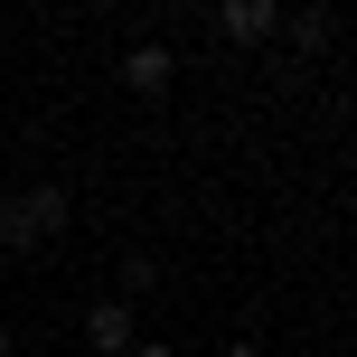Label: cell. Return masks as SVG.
Instances as JSON below:
<instances>
[{
	"label": "cell",
	"mask_w": 357,
	"mask_h": 357,
	"mask_svg": "<svg viewBox=\"0 0 357 357\" xmlns=\"http://www.w3.org/2000/svg\"><path fill=\"white\" fill-rule=\"evenodd\" d=\"M123 357H178V348H169V339H132Z\"/></svg>",
	"instance_id": "cell-7"
},
{
	"label": "cell",
	"mask_w": 357,
	"mask_h": 357,
	"mask_svg": "<svg viewBox=\"0 0 357 357\" xmlns=\"http://www.w3.org/2000/svg\"><path fill=\"white\" fill-rule=\"evenodd\" d=\"M0 357H19V339H10V329H0Z\"/></svg>",
	"instance_id": "cell-9"
},
{
	"label": "cell",
	"mask_w": 357,
	"mask_h": 357,
	"mask_svg": "<svg viewBox=\"0 0 357 357\" xmlns=\"http://www.w3.org/2000/svg\"><path fill=\"white\" fill-rule=\"evenodd\" d=\"M282 29H291V47H301V56L329 47V10H301V19H282Z\"/></svg>",
	"instance_id": "cell-6"
},
{
	"label": "cell",
	"mask_w": 357,
	"mask_h": 357,
	"mask_svg": "<svg viewBox=\"0 0 357 357\" xmlns=\"http://www.w3.org/2000/svg\"><path fill=\"white\" fill-rule=\"evenodd\" d=\"M169 75H178V56L160 47V38H142V47L123 56V85H132V94H151V104H160V94H169Z\"/></svg>",
	"instance_id": "cell-3"
},
{
	"label": "cell",
	"mask_w": 357,
	"mask_h": 357,
	"mask_svg": "<svg viewBox=\"0 0 357 357\" xmlns=\"http://www.w3.org/2000/svg\"><path fill=\"white\" fill-rule=\"evenodd\" d=\"M132 339H142V320H132V301H94V310H85V348L123 357Z\"/></svg>",
	"instance_id": "cell-4"
},
{
	"label": "cell",
	"mask_w": 357,
	"mask_h": 357,
	"mask_svg": "<svg viewBox=\"0 0 357 357\" xmlns=\"http://www.w3.org/2000/svg\"><path fill=\"white\" fill-rule=\"evenodd\" d=\"M160 291V254H123V273H113V301H151Z\"/></svg>",
	"instance_id": "cell-5"
},
{
	"label": "cell",
	"mask_w": 357,
	"mask_h": 357,
	"mask_svg": "<svg viewBox=\"0 0 357 357\" xmlns=\"http://www.w3.org/2000/svg\"><path fill=\"white\" fill-rule=\"evenodd\" d=\"M282 29V0H216V38L226 47H264Z\"/></svg>",
	"instance_id": "cell-2"
},
{
	"label": "cell",
	"mask_w": 357,
	"mask_h": 357,
	"mask_svg": "<svg viewBox=\"0 0 357 357\" xmlns=\"http://www.w3.org/2000/svg\"><path fill=\"white\" fill-rule=\"evenodd\" d=\"M66 226H75V197L56 188V178H29V188L0 197V245H10V254H47Z\"/></svg>",
	"instance_id": "cell-1"
},
{
	"label": "cell",
	"mask_w": 357,
	"mask_h": 357,
	"mask_svg": "<svg viewBox=\"0 0 357 357\" xmlns=\"http://www.w3.org/2000/svg\"><path fill=\"white\" fill-rule=\"evenodd\" d=\"M226 357H273V348H254V339H235V348H226Z\"/></svg>",
	"instance_id": "cell-8"
}]
</instances>
